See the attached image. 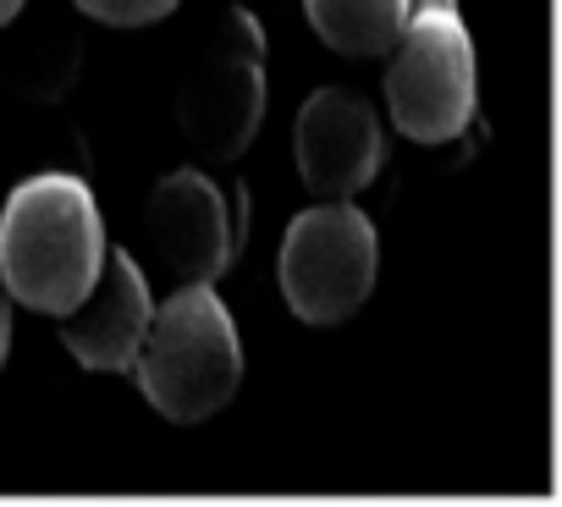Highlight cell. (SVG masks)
Here are the masks:
<instances>
[{"label":"cell","mask_w":562,"mask_h":507,"mask_svg":"<svg viewBox=\"0 0 562 507\" xmlns=\"http://www.w3.org/2000/svg\"><path fill=\"white\" fill-rule=\"evenodd\" d=\"M177 122H182L188 144L204 149L210 160H237L265 122V61L237 56V50L204 56L182 78Z\"/></svg>","instance_id":"8"},{"label":"cell","mask_w":562,"mask_h":507,"mask_svg":"<svg viewBox=\"0 0 562 507\" xmlns=\"http://www.w3.org/2000/svg\"><path fill=\"white\" fill-rule=\"evenodd\" d=\"M221 199H226V226H232V248H243V237H248V188H243V182H226V188H221Z\"/></svg>","instance_id":"12"},{"label":"cell","mask_w":562,"mask_h":507,"mask_svg":"<svg viewBox=\"0 0 562 507\" xmlns=\"http://www.w3.org/2000/svg\"><path fill=\"white\" fill-rule=\"evenodd\" d=\"M18 12H23V0H0V23H12Z\"/></svg>","instance_id":"15"},{"label":"cell","mask_w":562,"mask_h":507,"mask_svg":"<svg viewBox=\"0 0 562 507\" xmlns=\"http://www.w3.org/2000/svg\"><path fill=\"white\" fill-rule=\"evenodd\" d=\"M430 7H458V0H403L408 18H414V12H430Z\"/></svg>","instance_id":"14"},{"label":"cell","mask_w":562,"mask_h":507,"mask_svg":"<svg viewBox=\"0 0 562 507\" xmlns=\"http://www.w3.org/2000/svg\"><path fill=\"white\" fill-rule=\"evenodd\" d=\"M155 414L171 425H199L221 414L243 381V342L215 282H182L149 309L144 342L127 364Z\"/></svg>","instance_id":"2"},{"label":"cell","mask_w":562,"mask_h":507,"mask_svg":"<svg viewBox=\"0 0 562 507\" xmlns=\"http://www.w3.org/2000/svg\"><path fill=\"white\" fill-rule=\"evenodd\" d=\"M149 309H155V293H149L144 266L133 260L127 248H105L94 288H89L67 315H56V320H61L67 353H72L83 370L122 375V370L133 364L138 342H144Z\"/></svg>","instance_id":"7"},{"label":"cell","mask_w":562,"mask_h":507,"mask_svg":"<svg viewBox=\"0 0 562 507\" xmlns=\"http://www.w3.org/2000/svg\"><path fill=\"white\" fill-rule=\"evenodd\" d=\"M386 111L414 144H447L474 122V40L458 7L403 18L386 50Z\"/></svg>","instance_id":"3"},{"label":"cell","mask_w":562,"mask_h":507,"mask_svg":"<svg viewBox=\"0 0 562 507\" xmlns=\"http://www.w3.org/2000/svg\"><path fill=\"white\" fill-rule=\"evenodd\" d=\"M375 254V221L353 199H321L281 237V298L310 326H337L370 298Z\"/></svg>","instance_id":"4"},{"label":"cell","mask_w":562,"mask_h":507,"mask_svg":"<svg viewBox=\"0 0 562 507\" xmlns=\"http://www.w3.org/2000/svg\"><path fill=\"white\" fill-rule=\"evenodd\" d=\"M78 7H83L89 18L111 23V29H144V23L166 18L177 0H78Z\"/></svg>","instance_id":"10"},{"label":"cell","mask_w":562,"mask_h":507,"mask_svg":"<svg viewBox=\"0 0 562 507\" xmlns=\"http://www.w3.org/2000/svg\"><path fill=\"white\" fill-rule=\"evenodd\" d=\"M144 237L155 248V266L182 288V282H215L232 260V226H226V199L221 188L182 166V171H166L144 204Z\"/></svg>","instance_id":"6"},{"label":"cell","mask_w":562,"mask_h":507,"mask_svg":"<svg viewBox=\"0 0 562 507\" xmlns=\"http://www.w3.org/2000/svg\"><path fill=\"white\" fill-rule=\"evenodd\" d=\"M221 50H237V56L265 61V29H259V18L243 12V7H232V12L221 18Z\"/></svg>","instance_id":"11"},{"label":"cell","mask_w":562,"mask_h":507,"mask_svg":"<svg viewBox=\"0 0 562 507\" xmlns=\"http://www.w3.org/2000/svg\"><path fill=\"white\" fill-rule=\"evenodd\" d=\"M293 160L310 193L321 199L359 193L386 160L381 111L359 89H337V83L315 89L293 122Z\"/></svg>","instance_id":"5"},{"label":"cell","mask_w":562,"mask_h":507,"mask_svg":"<svg viewBox=\"0 0 562 507\" xmlns=\"http://www.w3.org/2000/svg\"><path fill=\"white\" fill-rule=\"evenodd\" d=\"M315 34L348 56H386L403 29V0H304Z\"/></svg>","instance_id":"9"},{"label":"cell","mask_w":562,"mask_h":507,"mask_svg":"<svg viewBox=\"0 0 562 507\" xmlns=\"http://www.w3.org/2000/svg\"><path fill=\"white\" fill-rule=\"evenodd\" d=\"M7 348H12V293L0 282V364H7Z\"/></svg>","instance_id":"13"},{"label":"cell","mask_w":562,"mask_h":507,"mask_svg":"<svg viewBox=\"0 0 562 507\" xmlns=\"http://www.w3.org/2000/svg\"><path fill=\"white\" fill-rule=\"evenodd\" d=\"M105 226L83 177L40 171L0 210V282L40 315H67L100 277Z\"/></svg>","instance_id":"1"}]
</instances>
